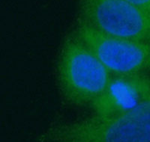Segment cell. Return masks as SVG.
<instances>
[{"label":"cell","instance_id":"cell-1","mask_svg":"<svg viewBox=\"0 0 150 142\" xmlns=\"http://www.w3.org/2000/svg\"><path fill=\"white\" fill-rule=\"evenodd\" d=\"M41 138L45 142H150V93L125 112L58 123Z\"/></svg>","mask_w":150,"mask_h":142},{"label":"cell","instance_id":"cell-2","mask_svg":"<svg viewBox=\"0 0 150 142\" xmlns=\"http://www.w3.org/2000/svg\"><path fill=\"white\" fill-rule=\"evenodd\" d=\"M112 74L72 32L62 44L56 78L62 98L69 105L90 106L102 95Z\"/></svg>","mask_w":150,"mask_h":142},{"label":"cell","instance_id":"cell-3","mask_svg":"<svg viewBox=\"0 0 150 142\" xmlns=\"http://www.w3.org/2000/svg\"><path fill=\"white\" fill-rule=\"evenodd\" d=\"M79 21L107 35L150 44V13L125 0H78Z\"/></svg>","mask_w":150,"mask_h":142},{"label":"cell","instance_id":"cell-4","mask_svg":"<svg viewBox=\"0 0 150 142\" xmlns=\"http://www.w3.org/2000/svg\"><path fill=\"white\" fill-rule=\"evenodd\" d=\"M74 32L112 75H146L150 44L107 35L78 21Z\"/></svg>","mask_w":150,"mask_h":142},{"label":"cell","instance_id":"cell-5","mask_svg":"<svg viewBox=\"0 0 150 142\" xmlns=\"http://www.w3.org/2000/svg\"><path fill=\"white\" fill-rule=\"evenodd\" d=\"M150 93L146 75H112L104 93L91 105L94 115H113L137 105Z\"/></svg>","mask_w":150,"mask_h":142},{"label":"cell","instance_id":"cell-6","mask_svg":"<svg viewBox=\"0 0 150 142\" xmlns=\"http://www.w3.org/2000/svg\"><path fill=\"white\" fill-rule=\"evenodd\" d=\"M131 5L150 13V0H125Z\"/></svg>","mask_w":150,"mask_h":142}]
</instances>
